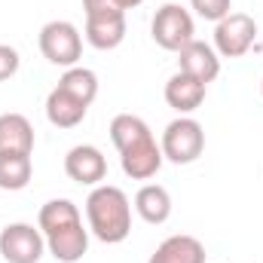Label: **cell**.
Returning a JSON list of instances; mask_svg holds the SVG:
<instances>
[{"label": "cell", "instance_id": "obj_12", "mask_svg": "<svg viewBox=\"0 0 263 263\" xmlns=\"http://www.w3.org/2000/svg\"><path fill=\"white\" fill-rule=\"evenodd\" d=\"M147 263H205V245L199 242L196 236H187V233H178V236H168Z\"/></svg>", "mask_w": 263, "mask_h": 263}, {"label": "cell", "instance_id": "obj_6", "mask_svg": "<svg viewBox=\"0 0 263 263\" xmlns=\"http://www.w3.org/2000/svg\"><path fill=\"white\" fill-rule=\"evenodd\" d=\"M257 37V22L245 12H230L214 25V52L220 59H242Z\"/></svg>", "mask_w": 263, "mask_h": 263}, {"label": "cell", "instance_id": "obj_11", "mask_svg": "<svg viewBox=\"0 0 263 263\" xmlns=\"http://www.w3.org/2000/svg\"><path fill=\"white\" fill-rule=\"evenodd\" d=\"M86 40H89V46H95V49H101V52L117 49V46L126 40V12L86 18Z\"/></svg>", "mask_w": 263, "mask_h": 263}, {"label": "cell", "instance_id": "obj_16", "mask_svg": "<svg viewBox=\"0 0 263 263\" xmlns=\"http://www.w3.org/2000/svg\"><path fill=\"white\" fill-rule=\"evenodd\" d=\"M0 150L34 153V126L22 114H0Z\"/></svg>", "mask_w": 263, "mask_h": 263}, {"label": "cell", "instance_id": "obj_2", "mask_svg": "<svg viewBox=\"0 0 263 263\" xmlns=\"http://www.w3.org/2000/svg\"><path fill=\"white\" fill-rule=\"evenodd\" d=\"M86 220L98 242L120 245L132 233V202L114 184H98L86 199Z\"/></svg>", "mask_w": 263, "mask_h": 263}, {"label": "cell", "instance_id": "obj_5", "mask_svg": "<svg viewBox=\"0 0 263 263\" xmlns=\"http://www.w3.org/2000/svg\"><path fill=\"white\" fill-rule=\"evenodd\" d=\"M40 52L49 65L55 67H73L83 55V37L77 31V25L70 22H46L40 28Z\"/></svg>", "mask_w": 263, "mask_h": 263}, {"label": "cell", "instance_id": "obj_4", "mask_svg": "<svg viewBox=\"0 0 263 263\" xmlns=\"http://www.w3.org/2000/svg\"><path fill=\"white\" fill-rule=\"evenodd\" d=\"M150 34L156 40V46H162L165 52H181L187 43H193L196 37V25L193 15L181 6V3H162L153 15Z\"/></svg>", "mask_w": 263, "mask_h": 263}, {"label": "cell", "instance_id": "obj_15", "mask_svg": "<svg viewBox=\"0 0 263 263\" xmlns=\"http://www.w3.org/2000/svg\"><path fill=\"white\" fill-rule=\"evenodd\" d=\"M135 211H138L141 220H147L153 227L165 223L172 217V196H168V190L159 187V184H144L135 193Z\"/></svg>", "mask_w": 263, "mask_h": 263}, {"label": "cell", "instance_id": "obj_18", "mask_svg": "<svg viewBox=\"0 0 263 263\" xmlns=\"http://www.w3.org/2000/svg\"><path fill=\"white\" fill-rule=\"evenodd\" d=\"M34 165H31V153H6L0 150V190H25L31 184Z\"/></svg>", "mask_w": 263, "mask_h": 263}, {"label": "cell", "instance_id": "obj_14", "mask_svg": "<svg viewBox=\"0 0 263 263\" xmlns=\"http://www.w3.org/2000/svg\"><path fill=\"white\" fill-rule=\"evenodd\" d=\"M86 110H89V104H83L80 98H73L70 92L59 89V86L46 95V120H49L52 126H59V129H73V126H80V123L86 120Z\"/></svg>", "mask_w": 263, "mask_h": 263}, {"label": "cell", "instance_id": "obj_8", "mask_svg": "<svg viewBox=\"0 0 263 263\" xmlns=\"http://www.w3.org/2000/svg\"><path fill=\"white\" fill-rule=\"evenodd\" d=\"M65 172L70 181L83 184V187H98L107 178V159L98 147L92 144H77L70 147L65 156Z\"/></svg>", "mask_w": 263, "mask_h": 263}, {"label": "cell", "instance_id": "obj_1", "mask_svg": "<svg viewBox=\"0 0 263 263\" xmlns=\"http://www.w3.org/2000/svg\"><path fill=\"white\" fill-rule=\"evenodd\" d=\"M37 227L46 239L49 254L59 263H77L89 251V230L70 199H52L40 208Z\"/></svg>", "mask_w": 263, "mask_h": 263}, {"label": "cell", "instance_id": "obj_23", "mask_svg": "<svg viewBox=\"0 0 263 263\" xmlns=\"http://www.w3.org/2000/svg\"><path fill=\"white\" fill-rule=\"evenodd\" d=\"M141 3H144V0H120L123 9H135V6H141Z\"/></svg>", "mask_w": 263, "mask_h": 263}, {"label": "cell", "instance_id": "obj_21", "mask_svg": "<svg viewBox=\"0 0 263 263\" xmlns=\"http://www.w3.org/2000/svg\"><path fill=\"white\" fill-rule=\"evenodd\" d=\"M83 9H86V18L92 15H117V12H126L120 6V0H83Z\"/></svg>", "mask_w": 263, "mask_h": 263}, {"label": "cell", "instance_id": "obj_17", "mask_svg": "<svg viewBox=\"0 0 263 263\" xmlns=\"http://www.w3.org/2000/svg\"><path fill=\"white\" fill-rule=\"evenodd\" d=\"M150 138H153L150 126L141 117H135V114H117L110 120V141H114V147L120 153H126V150L144 144V141H150Z\"/></svg>", "mask_w": 263, "mask_h": 263}, {"label": "cell", "instance_id": "obj_10", "mask_svg": "<svg viewBox=\"0 0 263 263\" xmlns=\"http://www.w3.org/2000/svg\"><path fill=\"white\" fill-rule=\"evenodd\" d=\"M162 162H165V156H162V147L156 144V138H150V141L132 147L126 153H120V165H123V172L132 181H150L162 168Z\"/></svg>", "mask_w": 263, "mask_h": 263}, {"label": "cell", "instance_id": "obj_7", "mask_svg": "<svg viewBox=\"0 0 263 263\" xmlns=\"http://www.w3.org/2000/svg\"><path fill=\"white\" fill-rule=\"evenodd\" d=\"M43 251H46V239L40 227L6 223L0 230V257L6 263H40Z\"/></svg>", "mask_w": 263, "mask_h": 263}, {"label": "cell", "instance_id": "obj_20", "mask_svg": "<svg viewBox=\"0 0 263 263\" xmlns=\"http://www.w3.org/2000/svg\"><path fill=\"white\" fill-rule=\"evenodd\" d=\"M190 6L196 9V15H202L205 22H220V18H227L230 15V9H233V0H190Z\"/></svg>", "mask_w": 263, "mask_h": 263}, {"label": "cell", "instance_id": "obj_3", "mask_svg": "<svg viewBox=\"0 0 263 263\" xmlns=\"http://www.w3.org/2000/svg\"><path fill=\"white\" fill-rule=\"evenodd\" d=\"M159 147H162V156L168 162L190 165V162H196L199 156H202V150H205V132H202V126L193 117H178V120H172L165 126Z\"/></svg>", "mask_w": 263, "mask_h": 263}, {"label": "cell", "instance_id": "obj_19", "mask_svg": "<svg viewBox=\"0 0 263 263\" xmlns=\"http://www.w3.org/2000/svg\"><path fill=\"white\" fill-rule=\"evenodd\" d=\"M59 89L70 92V95L80 98L83 104H92L95 95H98V77H95V70H89V67L73 65V67H67L65 73H62Z\"/></svg>", "mask_w": 263, "mask_h": 263}, {"label": "cell", "instance_id": "obj_24", "mask_svg": "<svg viewBox=\"0 0 263 263\" xmlns=\"http://www.w3.org/2000/svg\"><path fill=\"white\" fill-rule=\"evenodd\" d=\"M260 92H263V83H260Z\"/></svg>", "mask_w": 263, "mask_h": 263}, {"label": "cell", "instance_id": "obj_22", "mask_svg": "<svg viewBox=\"0 0 263 263\" xmlns=\"http://www.w3.org/2000/svg\"><path fill=\"white\" fill-rule=\"evenodd\" d=\"M18 65H22L18 52H15L12 46L0 43V83H3V80H9V77H15V70H18Z\"/></svg>", "mask_w": 263, "mask_h": 263}, {"label": "cell", "instance_id": "obj_13", "mask_svg": "<svg viewBox=\"0 0 263 263\" xmlns=\"http://www.w3.org/2000/svg\"><path fill=\"white\" fill-rule=\"evenodd\" d=\"M202 101H205V83H199L190 73H181V70L175 77H168V83H165V104L168 107H175L178 114H193Z\"/></svg>", "mask_w": 263, "mask_h": 263}, {"label": "cell", "instance_id": "obj_9", "mask_svg": "<svg viewBox=\"0 0 263 263\" xmlns=\"http://www.w3.org/2000/svg\"><path fill=\"white\" fill-rule=\"evenodd\" d=\"M178 65H181V73H190L193 80L208 86L220 73V55L214 52V46H208L202 40H193L178 52Z\"/></svg>", "mask_w": 263, "mask_h": 263}]
</instances>
